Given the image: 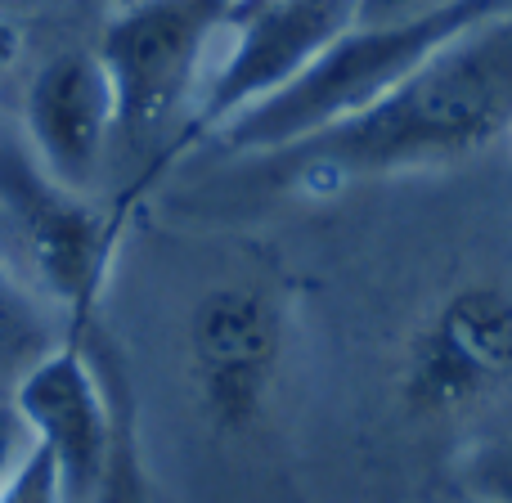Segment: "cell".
I'll use <instances>...</instances> for the list:
<instances>
[{
    "label": "cell",
    "instance_id": "cell-1",
    "mask_svg": "<svg viewBox=\"0 0 512 503\" xmlns=\"http://www.w3.org/2000/svg\"><path fill=\"white\" fill-rule=\"evenodd\" d=\"M512 126V5L468 27L418 63L382 104L342 126L270 153L292 185L391 176L454 162L495 144Z\"/></svg>",
    "mask_w": 512,
    "mask_h": 503
},
{
    "label": "cell",
    "instance_id": "cell-2",
    "mask_svg": "<svg viewBox=\"0 0 512 503\" xmlns=\"http://www.w3.org/2000/svg\"><path fill=\"white\" fill-rule=\"evenodd\" d=\"M508 5L512 0H441L436 9L400 18V23H355L292 86H283L279 95L261 99L256 108L225 122L216 135L234 153L270 158V153L310 140L328 126L351 122L364 108L382 104L441 45H450L454 36L495 18Z\"/></svg>",
    "mask_w": 512,
    "mask_h": 503
},
{
    "label": "cell",
    "instance_id": "cell-3",
    "mask_svg": "<svg viewBox=\"0 0 512 503\" xmlns=\"http://www.w3.org/2000/svg\"><path fill=\"white\" fill-rule=\"evenodd\" d=\"M126 212L131 194L113 207H99L86 198V189L59 185L27 149H0V216L9 239L23 252L27 279H36V288L63 306L77 333L108 292Z\"/></svg>",
    "mask_w": 512,
    "mask_h": 503
},
{
    "label": "cell",
    "instance_id": "cell-4",
    "mask_svg": "<svg viewBox=\"0 0 512 503\" xmlns=\"http://www.w3.org/2000/svg\"><path fill=\"white\" fill-rule=\"evenodd\" d=\"M288 315L265 283L203 292L185 324V378L194 409L216 436H243L265 418L283 369Z\"/></svg>",
    "mask_w": 512,
    "mask_h": 503
},
{
    "label": "cell",
    "instance_id": "cell-5",
    "mask_svg": "<svg viewBox=\"0 0 512 503\" xmlns=\"http://www.w3.org/2000/svg\"><path fill=\"white\" fill-rule=\"evenodd\" d=\"M512 382V292L459 283L409 333L396 396L409 418L441 423L495 400Z\"/></svg>",
    "mask_w": 512,
    "mask_h": 503
},
{
    "label": "cell",
    "instance_id": "cell-6",
    "mask_svg": "<svg viewBox=\"0 0 512 503\" xmlns=\"http://www.w3.org/2000/svg\"><path fill=\"white\" fill-rule=\"evenodd\" d=\"M239 0H131L104 23L95 54L117 95V131L149 135L189 104L216 32Z\"/></svg>",
    "mask_w": 512,
    "mask_h": 503
},
{
    "label": "cell",
    "instance_id": "cell-7",
    "mask_svg": "<svg viewBox=\"0 0 512 503\" xmlns=\"http://www.w3.org/2000/svg\"><path fill=\"white\" fill-rule=\"evenodd\" d=\"M9 409L50 459L59 503H95L131 405L99 378L77 337L54 342L18 373Z\"/></svg>",
    "mask_w": 512,
    "mask_h": 503
},
{
    "label": "cell",
    "instance_id": "cell-8",
    "mask_svg": "<svg viewBox=\"0 0 512 503\" xmlns=\"http://www.w3.org/2000/svg\"><path fill=\"white\" fill-rule=\"evenodd\" d=\"M360 18V0H252L239 5L225 32L230 54L207 77L194 131H221L261 99L301 77Z\"/></svg>",
    "mask_w": 512,
    "mask_h": 503
},
{
    "label": "cell",
    "instance_id": "cell-9",
    "mask_svg": "<svg viewBox=\"0 0 512 503\" xmlns=\"http://www.w3.org/2000/svg\"><path fill=\"white\" fill-rule=\"evenodd\" d=\"M117 131V95L95 50H59L36 68L23 99V149L59 185L86 189Z\"/></svg>",
    "mask_w": 512,
    "mask_h": 503
},
{
    "label": "cell",
    "instance_id": "cell-10",
    "mask_svg": "<svg viewBox=\"0 0 512 503\" xmlns=\"http://www.w3.org/2000/svg\"><path fill=\"white\" fill-rule=\"evenodd\" d=\"M45 351H50V342L41 333L32 288L18 279L9 256L0 252V360H23V369H27Z\"/></svg>",
    "mask_w": 512,
    "mask_h": 503
},
{
    "label": "cell",
    "instance_id": "cell-11",
    "mask_svg": "<svg viewBox=\"0 0 512 503\" xmlns=\"http://www.w3.org/2000/svg\"><path fill=\"white\" fill-rule=\"evenodd\" d=\"M95 503H149V486H144V468H140V450H135V418L126 414L122 436H117V454L108 481L99 490Z\"/></svg>",
    "mask_w": 512,
    "mask_h": 503
},
{
    "label": "cell",
    "instance_id": "cell-12",
    "mask_svg": "<svg viewBox=\"0 0 512 503\" xmlns=\"http://www.w3.org/2000/svg\"><path fill=\"white\" fill-rule=\"evenodd\" d=\"M36 441L32 432L23 427V418L14 414V409H0V499L9 495V486L18 481V472H23V463L32 459Z\"/></svg>",
    "mask_w": 512,
    "mask_h": 503
},
{
    "label": "cell",
    "instance_id": "cell-13",
    "mask_svg": "<svg viewBox=\"0 0 512 503\" xmlns=\"http://www.w3.org/2000/svg\"><path fill=\"white\" fill-rule=\"evenodd\" d=\"M0 503H59V486H54V468L50 459H45V450L36 445L32 459L23 463V472H18V481L9 486V495Z\"/></svg>",
    "mask_w": 512,
    "mask_h": 503
},
{
    "label": "cell",
    "instance_id": "cell-14",
    "mask_svg": "<svg viewBox=\"0 0 512 503\" xmlns=\"http://www.w3.org/2000/svg\"><path fill=\"white\" fill-rule=\"evenodd\" d=\"M441 0H360V18L355 23H400V18H414L436 9Z\"/></svg>",
    "mask_w": 512,
    "mask_h": 503
},
{
    "label": "cell",
    "instance_id": "cell-15",
    "mask_svg": "<svg viewBox=\"0 0 512 503\" xmlns=\"http://www.w3.org/2000/svg\"><path fill=\"white\" fill-rule=\"evenodd\" d=\"M18 59H23V27L9 14H0V86H5L9 72L18 68Z\"/></svg>",
    "mask_w": 512,
    "mask_h": 503
}]
</instances>
